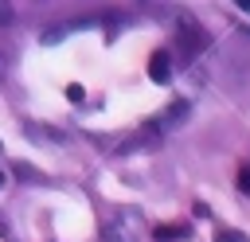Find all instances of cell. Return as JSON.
I'll return each instance as SVG.
<instances>
[{"mask_svg":"<svg viewBox=\"0 0 250 242\" xmlns=\"http://www.w3.org/2000/svg\"><path fill=\"white\" fill-rule=\"evenodd\" d=\"M141 226H145V215L137 207H117L113 219L102 226V238L105 242H137L141 238Z\"/></svg>","mask_w":250,"mask_h":242,"instance_id":"6da1fadb","label":"cell"},{"mask_svg":"<svg viewBox=\"0 0 250 242\" xmlns=\"http://www.w3.org/2000/svg\"><path fill=\"white\" fill-rule=\"evenodd\" d=\"M207 43H211V35L195 23V16H180V23H176V47H180V55L191 62Z\"/></svg>","mask_w":250,"mask_h":242,"instance_id":"7a4b0ae2","label":"cell"},{"mask_svg":"<svg viewBox=\"0 0 250 242\" xmlns=\"http://www.w3.org/2000/svg\"><path fill=\"white\" fill-rule=\"evenodd\" d=\"M188 117H191V101H188V98H172V105H168L160 117H152V125H156V133H168V129L184 125Z\"/></svg>","mask_w":250,"mask_h":242,"instance_id":"3957f363","label":"cell"},{"mask_svg":"<svg viewBox=\"0 0 250 242\" xmlns=\"http://www.w3.org/2000/svg\"><path fill=\"white\" fill-rule=\"evenodd\" d=\"M148 78H152L156 86H168V82H172V55H168V51H152V59H148Z\"/></svg>","mask_w":250,"mask_h":242,"instance_id":"277c9868","label":"cell"},{"mask_svg":"<svg viewBox=\"0 0 250 242\" xmlns=\"http://www.w3.org/2000/svg\"><path fill=\"white\" fill-rule=\"evenodd\" d=\"M152 238L156 242H184V238H191V222H160V226H152Z\"/></svg>","mask_w":250,"mask_h":242,"instance_id":"5b68a950","label":"cell"},{"mask_svg":"<svg viewBox=\"0 0 250 242\" xmlns=\"http://www.w3.org/2000/svg\"><path fill=\"white\" fill-rule=\"evenodd\" d=\"M211 242H250V238H246L242 230H234V226H215Z\"/></svg>","mask_w":250,"mask_h":242,"instance_id":"8992f818","label":"cell"},{"mask_svg":"<svg viewBox=\"0 0 250 242\" xmlns=\"http://www.w3.org/2000/svg\"><path fill=\"white\" fill-rule=\"evenodd\" d=\"M234 183H238V191H242V195H250V160H242V164H238Z\"/></svg>","mask_w":250,"mask_h":242,"instance_id":"52a82bcc","label":"cell"},{"mask_svg":"<svg viewBox=\"0 0 250 242\" xmlns=\"http://www.w3.org/2000/svg\"><path fill=\"white\" fill-rule=\"evenodd\" d=\"M66 98H70L74 105H82V101H86V90H82L78 82H70V86H66Z\"/></svg>","mask_w":250,"mask_h":242,"instance_id":"ba28073f","label":"cell"},{"mask_svg":"<svg viewBox=\"0 0 250 242\" xmlns=\"http://www.w3.org/2000/svg\"><path fill=\"white\" fill-rule=\"evenodd\" d=\"M12 62H16V55H12V47H4V51H0V78L12 70Z\"/></svg>","mask_w":250,"mask_h":242,"instance_id":"9c48e42d","label":"cell"},{"mask_svg":"<svg viewBox=\"0 0 250 242\" xmlns=\"http://www.w3.org/2000/svg\"><path fill=\"white\" fill-rule=\"evenodd\" d=\"M4 183H8V176H4V172H0V187H4Z\"/></svg>","mask_w":250,"mask_h":242,"instance_id":"30bf717a","label":"cell"}]
</instances>
